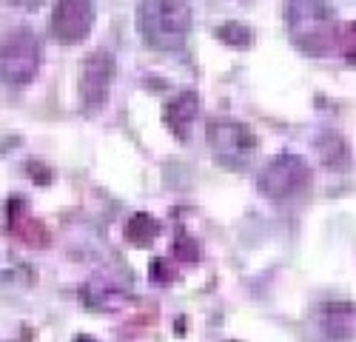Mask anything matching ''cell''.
Instances as JSON below:
<instances>
[{
    "instance_id": "cell-1",
    "label": "cell",
    "mask_w": 356,
    "mask_h": 342,
    "mask_svg": "<svg viewBox=\"0 0 356 342\" xmlns=\"http://www.w3.org/2000/svg\"><path fill=\"white\" fill-rule=\"evenodd\" d=\"M137 28L143 43L157 51H177L191 32V9L180 0H154L137 6Z\"/></svg>"
},
{
    "instance_id": "cell-2",
    "label": "cell",
    "mask_w": 356,
    "mask_h": 342,
    "mask_svg": "<svg viewBox=\"0 0 356 342\" xmlns=\"http://www.w3.org/2000/svg\"><path fill=\"white\" fill-rule=\"evenodd\" d=\"M285 26L296 49L311 57H322L334 43L337 15L331 6L316 0H293L285 6Z\"/></svg>"
},
{
    "instance_id": "cell-3",
    "label": "cell",
    "mask_w": 356,
    "mask_h": 342,
    "mask_svg": "<svg viewBox=\"0 0 356 342\" xmlns=\"http://www.w3.org/2000/svg\"><path fill=\"white\" fill-rule=\"evenodd\" d=\"M209 146L214 160L228 168V171H240L248 168L254 154H257V134L240 123V120H214L209 123Z\"/></svg>"
},
{
    "instance_id": "cell-4",
    "label": "cell",
    "mask_w": 356,
    "mask_h": 342,
    "mask_svg": "<svg viewBox=\"0 0 356 342\" xmlns=\"http://www.w3.org/2000/svg\"><path fill=\"white\" fill-rule=\"evenodd\" d=\"M40 69V43L35 32L29 28H12L3 38V54H0V72H3L6 83L23 86L29 80H35Z\"/></svg>"
},
{
    "instance_id": "cell-5",
    "label": "cell",
    "mask_w": 356,
    "mask_h": 342,
    "mask_svg": "<svg viewBox=\"0 0 356 342\" xmlns=\"http://www.w3.org/2000/svg\"><path fill=\"white\" fill-rule=\"evenodd\" d=\"M257 186L268 200H291V197L302 194L311 186V168L302 157L280 154L265 165Z\"/></svg>"
},
{
    "instance_id": "cell-6",
    "label": "cell",
    "mask_w": 356,
    "mask_h": 342,
    "mask_svg": "<svg viewBox=\"0 0 356 342\" xmlns=\"http://www.w3.org/2000/svg\"><path fill=\"white\" fill-rule=\"evenodd\" d=\"M114 77V60L108 51H92L80 69V103L88 114L106 108Z\"/></svg>"
},
{
    "instance_id": "cell-7",
    "label": "cell",
    "mask_w": 356,
    "mask_h": 342,
    "mask_svg": "<svg viewBox=\"0 0 356 342\" xmlns=\"http://www.w3.org/2000/svg\"><path fill=\"white\" fill-rule=\"evenodd\" d=\"M311 336L319 342H345L356 336V305L348 302H325L316 305L308 323Z\"/></svg>"
},
{
    "instance_id": "cell-8",
    "label": "cell",
    "mask_w": 356,
    "mask_h": 342,
    "mask_svg": "<svg viewBox=\"0 0 356 342\" xmlns=\"http://www.w3.org/2000/svg\"><path fill=\"white\" fill-rule=\"evenodd\" d=\"M95 26V6L83 0H63L51 12V35L60 43L83 40Z\"/></svg>"
},
{
    "instance_id": "cell-9",
    "label": "cell",
    "mask_w": 356,
    "mask_h": 342,
    "mask_svg": "<svg viewBox=\"0 0 356 342\" xmlns=\"http://www.w3.org/2000/svg\"><path fill=\"white\" fill-rule=\"evenodd\" d=\"M197 114H200V100L194 92H180L165 106V120L177 137H186V129L197 120Z\"/></svg>"
},
{
    "instance_id": "cell-10",
    "label": "cell",
    "mask_w": 356,
    "mask_h": 342,
    "mask_svg": "<svg viewBox=\"0 0 356 342\" xmlns=\"http://www.w3.org/2000/svg\"><path fill=\"white\" fill-rule=\"evenodd\" d=\"M316 154H319L322 165H328L331 171H342V168H348V163H350L348 142L342 140L339 131H331V129L322 131V134L316 137Z\"/></svg>"
},
{
    "instance_id": "cell-11",
    "label": "cell",
    "mask_w": 356,
    "mask_h": 342,
    "mask_svg": "<svg viewBox=\"0 0 356 342\" xmlns=\"http://www.w3.org/2000/svg\"><path fill=\"white\" fill-rule=\"evenodd\" d=\"M126 234L131 243L137 245H145V243H152L157 234H160V222L154 217H148V214H134L126 225Z\"/></svg>"
},
{
    "instance_id": "cell-12",
    "label": "cell",
    "mask_w": 356,
    "mask_h": 342,
    "mask_svg": "<svg viewBox=\"0 0 356 342\" xmlns=\"http://www.w3.org/2000/svg\"><path fill=\"white\" fill-rule=\"evenodd\" d=\"M217 38H220L222 43L234 46V49H248V46H251V40H254L251 28H248L245 23H236V20L222 23V26L217 28Z\"/></svg>"
},
{
    "instance_id": "cell-13",
    "label": "cell",
    "mask_w": 356,
    "mask_h": 342,
    "mask_svg": "<svg viewBox=\"0 0 356 342\" xmlns=\"http://www.w3.org/2000/svg\"><path fill=\"white\" fill-rule=\"evenodd\" d=\"M74 342H95V339H92V336H77Z\"/></svg>"
}]
</instances>
